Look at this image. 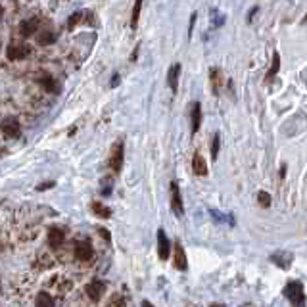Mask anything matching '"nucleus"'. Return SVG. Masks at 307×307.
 <instances>
[{
	"mask_svg": "<svg viewBox=\"0 0 307 307\" xmlns=\"http://www.w3.org/2000/svg\"><path fill=\"white\" fill-rule=\"evenodd\" d=\"M158 255H160L162 261H167L169 255H171V242L167 240L163 229L158 230Z\"/></svg>",
	"mask_w": 307,
	"mask_h": 307,
	"instance_id": "8",
	"label": "nucleus"
},
{
	"mask_svg": "<svg viewBox=\"0 0 307 307\" xmlns=\"http://www.w3.org/2000/svg\"><path fill=\"white\" fill-rule=\"evenodd\" d=\"M54 184H56V182H54V181H50V182H42V184H40V186H38L37 190H46V188H52V186H54Z\"/></svg>",
	"mask_w": 307,
	"mask_h": 307,
	"instance_id": "28",
	"label": "nucleus"
},
{
	"mask_svg": "<svg viewBox=\"0 0 307 307\" xmlns=\"http://www.w3.org/2000/svg\"><path fill=\"white\" fill-rule=\"evenodd\" d=\"M90 210L94 211V215H98L100 219H110V217H112V210L106 208L102 201H92V203H90Z\"/></svg>",
	"mask_w": 307,
	"mask_h": 307,
	"instance_id": "17",
	"label": "nucleus"
},
{
	"mask_svg": "<svg viewBox=\"0 0 307 307\" xmlns=\"http://www.w3.org/2000/svg\"><path fill=\"white\" fill-rule=\"evenodd\" d=\"M123 158H125V144L123 140H117L110 152V160H108V165L114 173H121V167H123Z\"/></svg>",
	"mask_w": 307,
	"mask_h": 307,
	"instance_id": "2",
	"label": "nucleus"
},
{
	"mask_svg": "<svg viewBox=\"0 0 307 307\" xmlns=\"http://www.w3.org/2000/svg\"><path fill=\"white\" fill-rule=\"evenodd\" d=\"M31 50L33 48L25 42H12L6 46V56H8L10 62H19V60H25L31 54Z\"/></svg>",
	"mask_w": 307,
	"mask_h": 307,
	"instance_id": "3",
	"label": "nucleus"
},
{
	"mask_svg": "<svg viewBox=\"0 0 307 307\" xmlns=\"http://www.w3.org/2000/svg\"><path fill=\"white\" fill-rule=\"evenodd\" d=\"M119 85V73H114V79H112V86Z\"/></svg>",
	"mask_w": 307,
	"mask_h": 307,
	"instance_id": "29",
	"label": "nucleus"
},
{
	"mask_svg": "<svg viewBox=\"0 0 307 307\" xmlns=\"http://www.w3.org/2000/svg\"><path fill=\"white\" fill-rule=\"evenodd\" d=\"M173 265L179 269V271H186L188 269V261H186V253L179 242H175L173 246Z\"/></svg>",
	"mask_w": 307,
	"mask_h": 307,
	"instance_id": "10",
	"label": "nucleus"
},
{
	"mask_svg": "<svg viewBox=\"0 0 307 307\" xmlns=\"http://www.w3.org/2000/svg\"><path fill=\"white\" fill-rule=\"evenodd\" d=\"M140 10H142V2L138 0V2H134V6H133V18H131V27H133V29H136V25H138Z\"/></svg>",
	"mask_w": 307,
	"mask_h": 307,
	"instance_id": "22",
	"label": "nucleus"
},
{
	"mask_svg": "<svg viewBox=\"0 0 307 307\" xmlns=\"http://www.w3.org/2000/svg\"><path fill=\"white\" fill-rule=\"evenodd\" d=\"M171 210L177 217L184 215V206H182V196L181 188H179V182L171 181Z\"/></svg>",
	"mask_w": 307,
	"mask_h": 307,
	"instance_id": "5",
	"label": "nucleus"
},
{
	"mask_svg": "<svg viewBox=\"0 0 307 307\" xmlns=\"http://www.w3.org/2000/svg\"><path fill=\"white\" fill-rule=\"evenodd\" d=\"M271 261L280 269H290L292 261H294V253L292 251H284V249H278L271 255Z\"/></svg>",
	"mask_w": 307,
	"mask_h": 307,
	"instance_id": "9",
	"label": "nucleus"
},
{
	"mask_svg": "<svg viewBox=\"0 0 307 307\" xmlns=\"http://www.w3.org/2000/svg\"><path fill=\"white\" fill-rule=\"evenodd\" d=\"M85 292L92 301H100L106 292V282L104 280H100V278H94V280H90V282L85 286Z\"/></svg>",
	"mask_w": 307,
	"mask_h": 307,
	"instance_id": "6",
	"label": "nucleus"
},
{
	"mask_svg": "<svg viewBox=\"0 0 307 307\" xmlns=\"http://www.w3.org/2000/svg\"><path fill=\"white\" fill-rule=\"evenodd\" d=\"M192 169H194V173H196L198 177H206V175H208V163L201 158V154H194V158H192Z\"/></svg>",
	"mask_w": 307,
	"mask_h": 307,
	"instance_id": "16",
	"label": "nucleus"
},
{
	"mask_svg": "<svg viewBox=\"0 0 307 307\" xmlns=\"http://www.w3.org/2000/svg\"><path fill=\"white\" fill-rule=\"evenodd\" d=\"M179 77H181V64H173L167 71V85L171 86L173 94H177L179 90Z\"/></svg>",
	"mask_w": 307,
	"mask_h": 307,
	"instance_id": "13",
	"label": "nucleus"
},
{
	"mask_svg": "<svg viewBox=\"0 0 307 307\" xmlns=\"http://www.w3.org/2000/svg\"><path fill=\"white\" fill-rule=\"evenodd\" d=\"M37 29H38L37 18H27L19 23V33H21V37H31L33 33H37Z\"/></svg>",
	"mask_w": 307,
	"mask_h": 307,
	"instance_id": "15",
	"label": "nucleus"
},
{
	"mask_svg": "<svg viewBox=\"0 0 307 307\" xmlns=\"http://www.w3.org/2000/svg\"><path fill=\"white\" fill-rule=\"evenodd\" d=\"M2 16H4V8L0 6V19H2Z\"/></svg>",
	"mask_w": 307,
	"mask_h": 307,
	"instance_id": "32",
	"label": "nucleus"
},
{
	"mask_svg": "<svg viewBox=\"0 0 307 307\" xmlns=\"http://www.w3.org/2000/svg\"><path fill=\"white\" fill-rule=\"evenodd\" d=\"M258 203L261 208H269L271 206V194L265 190H259L258 192Z\"/></svg>",
	"mask_w": 307,
	"mask_h": 307,
	"instance_id": "23",
	"label": "nucleus"
},
{
	"mask_svg": "<svg viewBox=\"0 0 307 307\" xmlns=\"http://www.w3.org/2000/svg\"><path fill=\"white\" fill-rule=\"evenodd\" d=\"M210 75H211V85H213V94H219L221 83H223V79H221V69H217V67H211Z\"/></svg>",
	"mask_w": 307,
	"mask_h": 307,
	"instance_id": "20",
	"label": "nucleus"
},
{
	"mask_svg": "<svg viewBox=\"0 0 307 307\" xmlns=\"http://www.w3.org/2000/svg\"><path fill=\"white\" fill-rule=\"evenodd\" d=\"M75 258L79 261H92L94 258V249H92V244L88 240H79L75 242Z\"/></svg>",
	"mask_w": 307,
	"mask_h": 307,
	"instance_id": "7",
	"label": "nucleus"
},
{
	"mask_svg": "<svg viewBox=\"0 0 307 307\" xmlns=\"http://www.w3.org/2000/svg\"><path fill=\"white\" fill-rule=\"evenodd\" d=\"M37 307H54V297L50 296L48 292H38L37 299H35Z\"/></svg>",
	"mask_w": 307,
	"mask_h": 307,
	"instance_id": "19",
	"label": "nucleus"
},
{
	"mask_svg": "<svg viewBox=\"0 0 307 307\" xmlns=\"http://www.w3.org/2000/svg\"><path fill=\"white\" fill-rule=\"evenodd\" d=\"M110 307H127V301H125L121 296H115V297H112V301H110Z\"/></svg>",
	"mask_w": 307,
	"mask_h": 307,
	"instance_id": "26",
	"label": "nucleus"
},
{
	"mask_svg": "<svg viewBox=\"0 0 307 307\" xmlns=\"http://www.w3.org/2000/svg\"><path fill=\"white\" fill-rule=\"evenodd\" d=\"M219 148H221V136H219V133H217L213 136V142H211V160H217Z\"/></svg>",
	"mask_w": 307,
	"mask_h": 307,
	"instance_id": "24",
	"label": "nucleus"
},
{
	"mask_svg": "<svg viewBox=\"0 0 307 307\" xmlns=\"http://www.w3.org/2000/svg\"><path fill=\"white\" fill-rule=\"evenodd\" d=\"M66 240V230L60 229V227H52L48 230V246L52 249H58Z\"/></svg>",
	"mask_w": 307,
	"mask_h": 307,
	"instance_id": "11",
	"label": "nucleus"
},
{
	"mask_svg": "<svg viewBox=\"0 0 307 307\" xmlns=\"http://www.w3.org/2000/svg\"><path fill=\"white\" fill-rule=\"evenodd\" d=\"M282 292H284V296L290 299V303L294 307H303V303H305V292H303V284L299 280H290Z\"/></svg>",
	"mask_w": 307,
	"mask_h": 307,
	"instance_id": "1",
	"label": "nucleus"
},
{
	"mask_svg": "<svg viewBox=\"0 0 307 307\" xmlns=\"http://www.w3.org/2000/svg\"><path fill=\"white\" fill-rule=\"evenodd\" d=\"M142 307H154V305L150 303V301H148V299H144V301H142Z\"/></svg>",
	"mask_w": 307,
	"mask_h": 307,
	"instance_id": "30",
	"label": "nucleus"
},
{
	"mask_svg": "<svg viewBox=\"0 0 307 307\" xmlns=\"http://www.w3.org/2000/svg\"><path fill=\"white\" fill-rule=\"evenodd\" d=\"M278 69H280V54H278V52H275V54H273V64H271V69L267 71V79H269V81H271L273 77L277 75Z\"/></svg>",
	"mask_w": 307,
	"mask_h": 307,
	"instance_id": "21",
	"label": "nucleus"
},
{
	"mask_svg": "<svg viewBox=\"0 0 307 307\" xmlns=\"http://www.w3.org/2000/svg\"><path fill=\"white\" fill-rule=\"evenodd\" d=\"M58 40V35L54 31H42L40 35L37 37V42L40 46H48V44H54Z\"/></svg>",
	"mask_w": 307,
	"mask_h": 307,
	"instance_id": "18",
	"label": "nucleus"
},
{
	"mask_svg": "<svg viewBox=\"0 0 307 307\" xmlns=\"http://www.w3.org/2000/svg\"><path fill=\"white\" fill-rule=\"evenodd\" d=\"M98 232H100V236L106 240V242H110V232L104 229V227H98Z\"/></svg>",
	"mask_w": 307,
	"mask_h": 307,
	"instance_id": "27",
	"label": "nucleus"
},
{
	"mask_svg": "<svg viewBox=\"0 0 307 307\" xmlns=\"http://www.w3.org/2000/svg\"><path fill=\"white\" fill-rule=\"evenodd\" d=\"M211 307H227V305H223V303H211Z\"/></svg>",
	"mask_w": 307,
	"mask_h": 307,
	"instance_id": "31",
	"label": "nucleus"
},
{
	"mask_svg": "<svg viewBox=\"0 0 307 307\" xmlns=\"http://www.w3.org/2000/svg\"><path fill=\"white\" fill-rule=\"evenodd\" d=\"M81 21H83V12H75V14H71V18H69V21H67V29H69V31H73L77 23H81Z\"/></svg>",
	"mask_w": 307,
	"mask_h": 307,
	"instance_id": "25",
	"label": "nucleus"
},
{
	"mask_svg": "<svg viewBox=\"0 0 307 307\" xmlns=\"http://www.w3.org/2000/svg\"><path fill=\"white\" fill-rule=\"evenodd\" d=\"M190 121H192V134H196L200 131L201 125V104L200 102H194L190 106Z\"/></svg>",
	"mask_w": 307,
	"mask_h": 307,
	"instance_id": "14",
	"label": "nucleus"
},
{
	"mask_svg": "<svg viewBox=\"0 0 307 307\" xmlns=\"http://www.w3.org/2000/svg\"><path fill=\"white\" fill-rule=\"evenodd\" d=\"M37 83L42 86L46 92H52V94H60V90H62V85H60L52 75H40L37 79Z\"/></svg>",
	"mask_w": 307,
	"mask_h": 307,
	"instance_id": "12",
	"label": "nucleus"
},
{
	"mask_svg": "<svg viewBox=\"0 0 307 307\" xmlns=\"http://www.w3.org/2000/svg\"><path fill=\"white\" fill-rule=\"evenodd\" d=\"M0 131L2 134H6L8 138H18L21 134V127H19L18 117H6L0 121Z\"/></svg>",
	"mask_w": 307,
	"mask_h": 307,
	"instance_id": "4",
	"label": "nucleus"
}]
</instances>
